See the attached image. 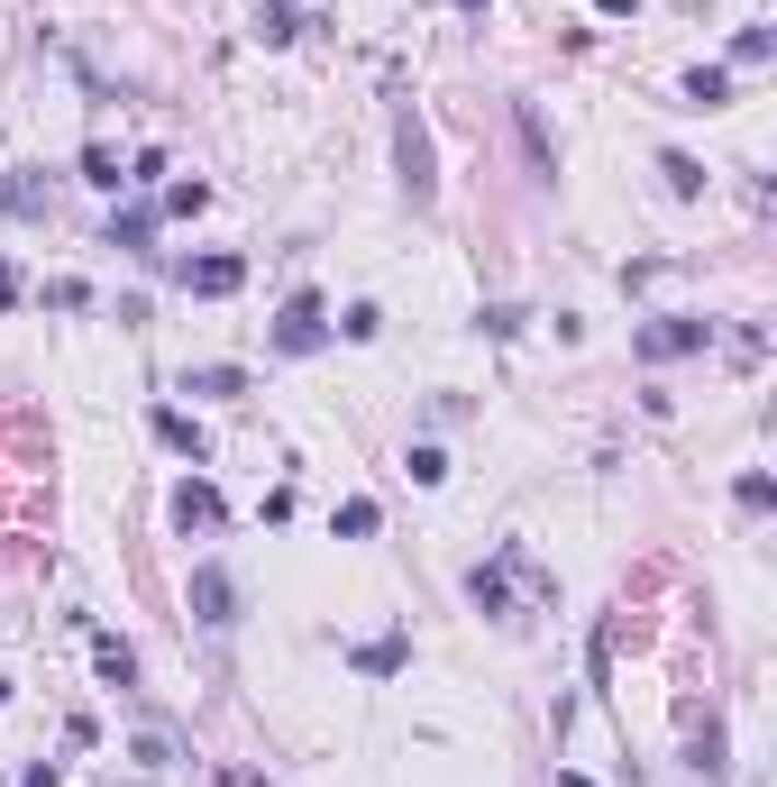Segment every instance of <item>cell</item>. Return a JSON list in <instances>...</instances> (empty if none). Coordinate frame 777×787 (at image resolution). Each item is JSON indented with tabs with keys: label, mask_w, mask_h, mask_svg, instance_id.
<instances>
[{
	"label": "cell",
	"mask_w": 777,
	"mask_h": 787,
	"mask_svg": "<svg viewBox=\"0 0 777 787\" xmlns=\"http://www.w3.org/2000/svg\"><path fill=\"white\" fill-rule=\"evenodd\" d=\"M705 339H714V321H659V329H640V358H686Z\"/></svg>",
	"instance_id": "1"
},
{
	"label": "cell",
	"mask_w": 777,
	"mask_h": 787,
	"mask_svg": "<svg viewBox=\"0 0 777 787\" xmlns=\"http://www.w3.org/2000/svg\"><path fill=\"white\" fill-rule=\"evenodd\" d=\"M193 604H201V623H239V614H229L239 595H229V577H220V568H193Z\"/></svg>",
	"instance_id": "2"
},
{
	"label": "cell",
	"mask_w": 777,
	"mask_h": 787,
	"mask_svg": "<svg viewBox=\"0 0 777 787\" xmlns=\"http://www.w3.org/2000/svg\"><path fill=\"white\" fill-rule=\"evenodd\" d=\"M403 165H411V174H403V184H411V201H430V138L411 129V119H403Z\"/></svg>",
	"instance_id": "3"
},
{
	"label": "cell",
	"mask_w": 777,
	"mask_h": 787,
	"mask_svg": "<svg viewBox=\"0 0 777 787\" xmlns=\"http://www.w3.org/2000/svg\"><path fill=\"white\" fill-rule=\"evenodd\" d=\"M311 339H321V302H293V312H283V348H311Z\"/></svg>",
	"instance_id": "4"
},
{
	"label": "cell",
	"mask_w": 777,
	"mask_h": 787,
	"mask_svg": "<svg viewBox=\"0 0 777 787\" xmlns=\"http://www.w3.org/2000/svg\"><path fill=\"white\" fill-rule=\"evenodd\" d=\"M239 285V257H211V266H193V293H229Z\"/></svg>",
	"instance_id": "5"
},
{
	"label": "cell",
	"mask_w": 777,
	"mask_h": 787,
	"mask_svg": "<svg viewBox=\"0 0 777 787\" xmlns=\"http://www.w3.org/2000/svg\"><path fill=\"white\" fill-rule=\"evenodd\" d=\"M174 513H184V522H220V495H211V486H184V495H174Z\"/></svg>",
	"instance_id": "6"
},
{
	"label": "cell",
	"mask_w": 777,
	"mask_h": 787,
	"mask_svg": "<svg viewBox=\"0 0 777 787\" xmlns=\"http://www.w3.org/2000/svg\"><path fill=\"white\" fill-rule=\"evenodd\" d=\"M594 10H604V19H622V10H640V0H594Z\"/></svg>",
	"instance_id": "7"
}]
</instances>
